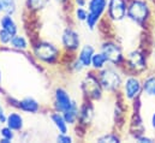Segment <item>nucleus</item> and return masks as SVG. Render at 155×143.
<instances>
[{
	"instance_id": "18",
	"label": "nucleus",
	"mask_w": 155,
	"mask_h": 143,
	"mask_svg": "<svg viewBox=\"0 0 155 143\" xmlns=\"http://www.w3.org/2000/svg\"><path fill=\"white\" fill-rule=\"evenodd\" d=\"M48 117H49L51 123L53 124V126L55 128V130H57L58 132H70L71 126H70V125L68 124V121L65 120L63 113L52 109L51 112H48Z\"/></svg>"
},
{
	"instance_id": "10",
	"label": "nucleus",
	"mask_w": 155,
	"mask_h": 143,
	"mask_svg": "<svg viewBox=\"0 0 155 143\" xmlns=\"http://www.w3.org/2000/svg\"><path fill=\"white\" fill-rule=\"evenodd\" d=\"M129 0H108L105 18L111 24H118L126 19Z\"/></svg>"
},
{
	"instance_id": "15",
	"label": "nucleus",
	"mask_w": 155,
	"mask_h": 143,
	"mask_svg": "<svg viewBox=\"0 0 155 143\" xmlns=\"http://www.w3.org/2000/svg\"><path fill=\"white\" fill-rule=\"evenodd\" d=\"M51 2L52 0H25L24 13H27L30 17H36L51 5Z\"/></svg>"
},
{
	"instance_id": "35",
	"label": "nucleus",
	"mask_w": 155,
	"mask_h": 143,
	"mask_svg": "<svg viewBox=\"0 0 155 143\" xmlns=\"http://www.w3.org/2000/svg\"><path fill=\"white\" fill-rule=\"evenodd\" d=\"M150 128H152V130L153 131H155V109H154V112L152 113V115H150Z\"/></svg>"
},
{
	"instance_id": "21",
	"label": "nucleus",
	"mask_w": 155,
	"mask_h": 143,
	"mask_svg": "<svg viewBox=\"0 0 155 143\" xmlns=\"http://www.w3.org/2000/svg\"><path fill=\"white\" fill-rule=\"evenodd\" d=\"M108 60L106 58V55L100 52V51H96L95 54L93 55V59H91V65H90V70L97 72L102 69H105L107 65H108Z\"/></svg>"
},
{
	"instance_id": "3",
	"label": "nucleus",
	"mask_w": 155,
	"mask_h": 143,
	"mask_svg": "<svg viewBox=\"0 0 155 143\" xmlns=\"http://www.w3.org/2000/svg\"><path fill=\"white\" fill-rule=\"evenodd\" d=\"M150 48L149 47H137L129 51L125 55V63L123 70L125 73L136 75L143 77L150 71Z\"/></svg>"
},
{
	"instance_id": "26",
	"label": "nucleus",
	"mask_w": 155,
	"mask_h": 143,
	"mask_svg": "<svg viewBox=\"0 0 155 143\" xmlns=\"http://www.w3.org/2000/svg\"><path fill=\"white\" fill-rule=\"evenodd\" d=\"M2 6V13L15 16L18 12V2L17 0H0Z\"/></svg>"
},
{
	"instance_id": "9",
	"label": "nucleus",
	"mask_w": 155,
	"mask_h": 143,
	"mask_svg": "<svg viewBox=\"0 0 155 143\" xmlns=\"http://www.w3.org/2000/svg\"><path fill=\"white\" fill-rule=\"evenodd\" d=\"M82 38L78 30L72 25H66L60 33V47L65 54H76L82 46Z\"/></svg>"
},
{
	"instance_id": "38",
	"label": "nucleus",
	"mask_w": 155,
	"mask_h": 143,
	"mask_svg": "<svg viewBox=\"0 0 155 143\" xmlns=\"http://www.w3.org/2000/svg\"><path fill=\"white\" fill-rule=\"evenodd\" d=\"M150 1H152V2H155V0H150Z\"/></svg>"
},
{
	"instance_id": "32",
	"label": "nucleus",
	"mask_w": 155,
	"mask_h": 143,
	"mask_svg": "<svg viewBox=\"0 0 155 143\" xmlns=\"http://www.w3.org/2000/svg\"><path fill=\"white\" fill-rule=\"evenodd\" d=\"M6 117H7L6 108H5L4 104H2L1 100H0V125H4V124H5V121H6Z\"/></svg>"
},
{
	"instance_id": "12",
	"label": "nucleus",
	"mask_w": 155,
	"mask_h": 143,
	"mask_svg": "<svg viewBox=\"0 0 155 143\" xmlns=\"http://www.w3.org/2000/svg\"><path fill=\"white\" fill-rule=\"evenodd\" d=\"M94 118H95V102L82 99V101L79 102L78 120L76 125L84 129L85 131H89L90 126L93 125Z\"/></svg>"
},
{
	"instance_id": "34",
	"label": "nucleus",
	"mask_w": 155,
	"mask_h": 143,
	"mask_svg": "<svg viewBox=\"0 0 155 143\" xmlns=\"http://www.w3.org/2000/svg\"><path fill=\"white\" fill-rule=\"evenodd\" d=\"M150 62L153 60L155 63V42H153V45L150 46Z\"/></svg>"
},
{
	"instance_id": "8",
	"label": "nucleus",
	"mask_w": 155,
	"mask_h": 143,
	"mask_svg": "<svg viewBox=\"0 0 155 143\" xmlns=\"http://www.w3.org/2000/svg\"><path fill=\"white\" fill-rule=\"evenodd\" d=\"M121 96L127 104H131L138 98L143 96V84H142V77L136 75L125 73L121 90Z\"/></svg>"
},
{
	"instance_id": "23",
	"label": "nucleus",
	"mask_w": 155,
	"mask_h": 143,
	"mask_svg": "<svg viewBox=\"0 0 155 143\" xmlns=\"http://www.w3.org/2000/svg\"><path fill=\"white\" fill-rule=\"evenodd\" d=\"M95 141L99 143H120L123 141V137H121L120 132L116 130V131H108V132H105V134L97 136L95 138Z\"/></svg>"
},
{
	"instance_id": "14",
	"label": "nucleus",
	"mask_w": 155,
	"mask_h": 143,
	"mask_svg": "<svg viewBox=\"0 0 155 143\" xmlns=\"http://www.w3.org/2000/svg\"><path fill=\"white\" fill-rule=\"evenodd\" d=\"M5 125H7L8 128H11L17 134L21 132L25 128V120H24L23 113L21 111H18V109H11L10 112H7Z\"/></svg>"
},
{
	"instance_id": "5",
	"label": "nucleus",
	"mask_w": 155,
	"mask_h": 143,
	"mask_svg": "<svg viewBox=\"0 0 155 143\" xmlns=\"http://www.w3.org/2000/svg\"><path fill=\"white\" fill-rule=\"evenodd\" d=\"M81 98L83 100H89L93 102H99L104 99L105 91L97 77V72L93 70H85L79 82Z\"/></svg>"
},
{
	"instance_id": "31",
	"label": "nucleus",
	"mask_w": 155,
	"mask_h": 143,
	"mask_svg": "<svg viewBox=\"0 0 155 143\" xmlns=\"http://www.w3.org/2000/svg\"><path fill=\"white\" fill-rule=\"evenodd\" d=\"M17 138L21 141V142H29L31 140V135L29 131H25V130H22L21 132L17 134Z\"/></svg>"
},
{
	"instance_id": "25",
	"label": "nucleus",
	"mask_w": 155,
	"mask_h": 143,
	"mask_svg": "<svg viewBox=\"0 0 155 143\" xmlns=\"http://www.w3.org/2000/svg\"><path fill=\"white\" fill-rule=\"evenodd\" d=\"M71 16L76 23H85L87 17H88V8L75 6L71 10Z\"/></svg>"
},
{
	"instance_id": "33",
	"label": "nucleus",
	"mask_w": 155,
	"mask_h": 143,
	"mask_svg": "<svg viewBox=\"0 0 155 143\" xmlns=\"http://www.w3.org/2000/svg\"><path fill=\"white\" fill-rule=\"evenodd\" d=\"M72 2V6H77V7H87V4H88V0H71Z\"/></svg>"
},
{
	"instance_id": "20",
	"label": "nucleus",
	"mask_w": 155,
	"mask_h": 143,
	"mask_svg": "<svg viewBox=\"0 0 155 143\" xmlns=\"http://www.w3.org/2000/svg\"><path fill=\"white\" fill-rule=\"evenodd\" d=\"M0 28L5 29L6 32H8L12 35L19 33V25H18L17 21L15 19V16H12V15L2 13L0 16Z\"/></svg>"
},
{
	"instance_id": "17",
	"label": "nucleus",
	"mask_w": 155,
	"mask_h": 143,
	"mask_svg": "<svg viewBox=\"0 0 155 143\" xmlns=\"http://www.w3.org/2000/svg\"><path fill=\"white\" fill-rule=\"evenodd\" d=\"M95 52H96V48L91 43H83L76 53V58L82 63V65L87 70L90 69L91 59H93V55L95 54Z\"/></svg>"
},
{
	"instance_id": "28",
	"label": "nucleus",
	"mask_w": 155,
	"mask_h": 143,
	"mask_svg": "<svg viewBox=\"0 0 155 143\" xmlns=\"http://www.w3.org/2000/svg\"><path fill=\"white\" fill-rule=\"evenodd\" d=\"M12 36H13L12 34H10L5 29L0 28V47H8Z\"/></svg>"
},
{
	"instance_id": "24",
	"label": "nucleus",
	"mask_w": 155,
	"mask_h": 143,
	"mask_svg": "<svg viewBox=\"0 0 155 143\" xmlns=\"http://www.w3.org/2000/svg\"><path fill=\"white\" fill-rule=\"evenodd\" d=\"M17 140V132L7 125H0V143H12Z\"/></svg>"
},
{
	"instance_id": "19",
	"label": "nucleus",
	"mask_w": 155,
	"mask_h": 143,
	"mask_svg": "<svg viewBox=\"0 0 155 143\" xmlns=\"http://www.w3.org/2000/svg\"><path fill=\"white\" fill-rule=\"evenodd\" d=\"M142 84H143V96L155 99V71L150 69V71L147 72L142 77Z\"/></svg>"
},
{
	"instance_id": "16",
	"label": "nucleus",
	"mask_w": 155,
	"mask_h": 143,
	"mask_svg": "<svg viewBox=\"0 0 155 143\" xmlns=\"http://www.w3.org/2000/svg\"><path fill=\"white\" fill-rule=\"evenodd\" d=\"M30 38L25 34H21V33H17L12 36L11 38V42L8 45V48L11 51H15V52H19V53H27L30 51Z\"/></svg>"
},
{
	"instance_id": "7",
	"label": "nucleus",
	"mask_w": 155,
	"mask_h": 143,
	"mask_svg": "<svg viewBox=\"0 0 155 143\" xmlns=\"http://www.w3.org/2000/svg\"><path fill=\"white\" fill-rule=\"evenodd\" d=\"M108 0H88V17L85 21V28L89 32H95L99 24L105 18Z\"/></svg>"
},
{
	"instance_id": "22",
	"label": "nucleus",
	"mask_w": 155,
	"mask_h": 143,
	"mask_svg": "<svg viewBox=\"0 0 155 143\" xmlns=\"http://www.w3.org/2000/svg\"><path fill=\"white\" fill-rule=\"evenodd\" d=\"M78 108H79V102L77 100H75L74 105L71 107L69 108L68 111L63 112V115L65 118V120L68 121V124L74 128L76 124H77V120H78Z\"/></svg>"
},
{
	"instance_id": "4",
	"label": "nucleus",
	"mask_w": 155,
	"mask_h": 143,
	"mask_svg": "<svg viewBox=\"0 0 155 143\" xmlns=\"http://www.w3.org/2000/svg\"><path fill=\"white\" fill-rule=\"evenodd\" d=\"M97 77L101 83V87L107 95H114L120 93L125 72L123 69L108 64L105 69L97 71Z\"/></svg>"
},
{
	"instance_id": "13",
	"label": "nucleus",
	"mask_w": 155,
	"mask_h": 143,
	"mask_svg": "<svg viewBox=\"0 0 155 143\" xmlns=\"http://www.w3.org/2000/svg\"><path fill=\"white\" fill-rule=\"evenodd\" d=\"M23 114H39L42 112V105L40 104L38 99L34 96H24L22 99H18L17 108Z\"/></svg>"
},
{
	"instance_id": "29",
	"label": "nucleus",
	"mask_w": 155,
	"mask_h": 143,
	"mask_svg": "<svg viewBox=\"0 0 155 143\" xmlns=\"http://www.w3.org/2000/svg\"><path fill=\"white\" fill-rule=\"evenodd\" d=\"M132 140H134V141H136V142H138V143H153V142H155L154 137H152V136L147 135V132H146V134L137 135V136H135Z\"/></svg>"
},
{
	"instance_id": "2",
	"label": "nucleus",
	"mask_w": 155,
	"mask_h": 143,
	"mask_svg": "<svg viewBox=\"0 0 155 143\" xmlns=\"http://www.w3.org/2000/svg\"><path fill=\"white\" fill-rule=\"evenodd\" d=\"M154 5L150 0H129L126 19L148 32L154 23Z\"/></svg>"
},
{
	"instance_id": "36",
	"label": "nucleus",
	"mask_w": 155,
	"mask_h": 143,
	"mask_svg": "<svg viewBox=\"0 0 155 143\" xmlns=\"http://www.w3.org/2000/svg\"><path fill=\"white\" fill-rule=\"evenodd\" d=\"M2 85V71H1V68H0V87Z\"/></svg>"
},
{
	"instance_id": "37",
	"label": "nucleus",
	"mask_w": 155,
	"mask_h": 143,
	"mask_svg": "<svg viewBox=\"0 0 155 143\" xmlns=\"http://www.w3.org/2000/svg\"><path fill=\"white\" fill-rule=\"evenodd\" d=\"M2 15V6H1V2H0V16Z\"/></svg>"
},
{
	"instance_id": "30",
	"label": "nucleus",
	"mask_w": 155,
	"mask_h": 143,
	"mask_svg": "<svg viewBox=\"0 0 155 143\" xmlns=\"http://www.w3.org/2000/svg\"><path fill=\"white\" fill-rule=\"evenodd\" d=\"M52 1L55 2V4H58L59 6H61L63 10L69 11V12H71V10H72V7H74L71 0H52Z\"/></svg>"
},
{
	"instance_id": "27",
	"label": "nucleus",
	"mask_w": 155,
	"mask_h": 143,
	"mask_svg": "<svg viewBox=\"0 0 155 143\" xmlns=\"http://www.w3.org/2000/svg\"><path fill=\"white\" fill-rule=\"evenodd\" d=\"M55 142L58 143H74L75 137L70 132H58L55 136Z\"/></svg>"
},
{
	"instance_id": "6",
	"label": "nucleus",
	"mask_w": 155,
	"mask_h": 143,
	"mask_svg": "<svg viewBox=\"0 0 155 143\" xmlns=\"http://www.w3.org/2000/svg\"><path fill=\"white\" fill-rule=\"evenodd\" d=\"M99 51L102 52L108 63L111 65H114L117 68L123 69L124 63H125V53L123 49V46L117 41L113 37H105L100 46H99Z\"/></svg>"
},
{
	"instance_id": "11",
	"label": "nucleus",
	"mask_w": 155,
	"mask_h": 143,
	"mask_svg": "<svg viewBox=\"0 0 155 143\" xmlns=\"http://www.w3.org/2000/svg\"><path fill=\"white\" fill-rule=\"evenodd\" d=\"M76 99H74L70 94V91L63 87V85H57L53 90V96H52V109L57 112H65L74 105Z\"/></svg>"
},
{
	"instance_id": "1",
	"label": "nucleus",
	"mask_w": 155,
	"mask_h": 143,
	"mask_svg": "<svg viewBox=\"0 0 155 143\" xmlns=\"http://www.w3.org/2000/svg\"><path fill=\"white\" fill-rule=\"evenodd\" d=\"M30 41V53L43 68L55 69L61 65L65 53L60 45L40 36L31 37Z\"/></svg>"
}]
</instances>
